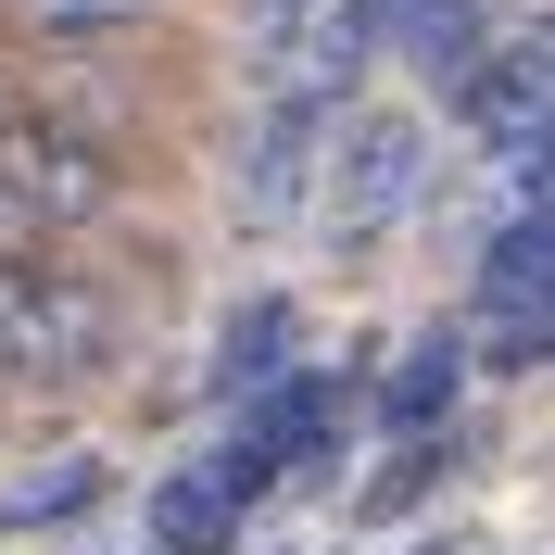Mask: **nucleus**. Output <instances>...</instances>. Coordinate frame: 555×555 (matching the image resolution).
I'll use <instances>...</instances> for the list:
<instances>
[{"label": "nucleus", "mask_w": 555, "mask_h": 555, "mask_svg": "<svg viewBox=\"0 0 555 555\" xmlns=\"http://www.w3.org/2000/svg\"><path fill=\"white\" fill-rule=\"evenodd\" d=\"M429 114H404V102H353L341 114V152H328V253H379L391 228H404L416 203H429Z\"/></svg>", "instance_id": "obj_1"}, {"label": "nucleus", "mask_w": 555, "mask_h": 555, "mask_svg": "<svg viewBox=\"0 0 555 555\" xmlns=\"http://www.w3.org/2000/svg\"><path fill=\"white\" fill-rule=\"evenodd\" d=\"M505 51V0H391V64L429 102H467V76Z\"/></svg>", "instance_id": "obj_6"}, {"label": "nucleus", "mask_w": 555, "mask_h": 555, "mask_svg": "<svg viewBox=\"0 0 555 555\" xmlns=\"http://www.w3.org/2000/svg\"><path fill=\"white\" fill-rule=\"evenodd\" d=\"M215 480L241 492V505H266V492L291 480V454H278V442H266V429H253L241 404H228V442H215Z\"/></svg>", "instance_id": "obj_13"}, {"label": "nucleus", "mask_w": 555, "mask_h": 555, "mask_svg": "<svg viewBox=\"0 0 555 555\" xmlns=\"http://www.w3.org/2000/svg\"><path fill=\"white\" fill-rule=\"evenodd\" d=\"M328 152H341V102L315 89H253V139H241V215L291 228L328 203Z\"/></svg>", "instance_id": "obj_4"}, {"label": "nucleus", "mask_w": 555, "mask_h": 555, "mask_svg": "<svg viewBox=\"0 0 555 555\" xmlns=\"http://www.w3.org/2000/svg\"><path fill=\"white\" fill-rule=\"evenodd\" d=\"M102 454H51V467H26V480L0 492V530H64V518H89L102 505Z\"/></svg>", "instance_id": "obj_11"}, {"label": "nucleus", "mask_w": 555, "mask_h": 555, "mask_svg": "<svg viewBox=\"0 0 555 555\" xmlns=\"http://www.w3.org/2000/svg\"><path fill=\"white\" fill-rule=\"evenodd\" d=\"M0 26H13V0H0Z\"/></svg>", "instance_id": "obj_15"}, {"label": "nucleus", "mask_w": 555, "mask_h": 555, "mask_svg": "<svg viewBox=\"0 0 555 555\" xmlns=\"http://www.w3.org/2000/svg\"><path fill=\"white\" fill-rule=\"evenodd\" d=\"M278 366H304V304H291V291L228 304V328H215V353H203V391H215V404H253Z\"/></svg>", "instance_id": "obj_7"}, {"label": "nucleus", "mask_w": 555, "mask_h": 555, "mask_svg": "<svg viewBox=\"0 0 555 555\" xmlns=\"http://www.w3.org/2000/svg\"><path fill=\"white\" fill-rule=\"evenodd\" d=\"M0 177L38 203L51 241H102L114 215H127V139L76 127V114H51V102H26L13 127H0Z\"/></svg>", "instance_id": "obj_3"}, {"label": "nucleus", "mask_w": 555, "mask_h": 555, "mask_svg": "<svg viewBox=\"0 0 555 555\" xmlns=\"http://www.w3.org/2000/svg\"><path fill=\"white\" fill-rule=\"evenodd\" d=\"M442 467H454V429H404V442H391V467H379L366 492H353V530H391V518H416Z\"/></svg>", "instance_id": "obj_12"}, {"label": "nucleus", "mask_w": 555, "mask_h": 555, "mask_svg": "<svg viewBox=\"0 0 555 555\" xmlns=\"http://www.w3.org/2000/svg\"><path fill=\"white\" fill-rule=\"evenodd\" d=\"M454 127L480 139L505 203H555V26H505V51L467 76Z\"/></svg>", "instance_id": "obj_2"}, {"label": "nucleus", "mask_w": 555, "mask_h": 555, "mask_svg": "<svg viewBox=\"0 0 555 555\" xmlns=\"http://www.w3.org/2000/svg\"><path fill=\"white\" fill-rule=\"evenodd\" d=\"M26 102H38V76L13 64V51H0V127H13V114H26Z\"/></svg>", "instance_id": "obj_14"}, {"label": "nucleus", "mask_w": 555, "mask_h": 555, "mask_svg": "<svg viewBox=\"0 0 555 555\" xmlns=\"http://www.w3.org/2000/svg\"><path fill=\"white\" fill-rule=\"evenodd\" d=\"M139 530H152V555H241L253 505H241L228 480H215V454H190V467H165V480H152Z\"/></svg>", "instance_id": "obj_8"}, {"label": "nucleus", "mask_w": 555, "mask_h": 555, "mask_svg": "<svg viewBox=\"0 0 555 555\" xmlns=\"http://www.w3.org/2000/svg\"><path fill=\"white\" fill-rule=\"evenodd\" d=\"M467 366H480V315H429V328H416V341L379 366V391H366L379 442H404V429H454V391H467Z\"/></svg>", "instance_id": "obj_5"}, {"label": "nucleus", "mask_w": 555, "mask_h": 555, "mask_svg": "<svg viewBox=\"0 0 555 555\" xmlns=\"http://www.w3.org/2000/svg\"><path fill=\"white\" fill-rule=\"evenodd\" d=\"M241 416L291 454V480H328V467H341V379H328V366H278Z\"/></svg>", "instance_id": "obj_9"}, {"label": "nucleus", "mask_w": 555, "mask_h": 555, "mask_svg": "<svg viewBox=\"0 0 555 555\" xmlns=\"http://www.w3.org/2000/svg\"><path fill=\"white\" fill-rule=\"evenodd\" d=\"M177 0H13V26L0 38H26V51H114V38H152Z\"/></svg>", "instance_id": "obj_10"}]
</instances>
